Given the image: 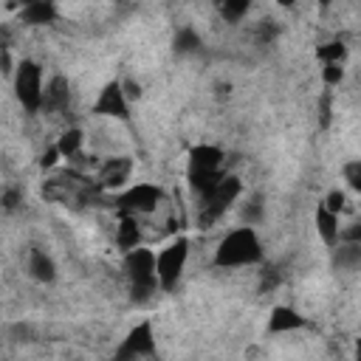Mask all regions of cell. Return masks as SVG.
<instances>
[{
    "label": "cell",
    "mask_w": 361,
    "mask_h": 361,
    "mask_svg": "<svg viewBox=\"0 0 361 361\" xmlns=\"http://www.w3.org/2000/svg\"><path fill=\"white\" fill-rule=\"evenodd\" d=\"M68 104H71V85H68V79L65 76H51L45 82V104H42V110L62 113V110H68Z\"/></svg>",
    "instance_id": "obj_12"
},
{
    "label": "cell",
    "mask_w": 361,
    "mask_h": 361,
    "mask_svg": "<svg viewBox=\"0 0 361 361\" xmlns=\"http://www.w3.org/2000/svg\"><path fill=\"white\" fill-rule=\"evenodd\" d=\"M186 259H189V240L186 237H175L166 248L158 251V285H161V290H172L180 282Z\"/></svg>",
    "instance_id": "obj_6"
},
{
    "label": "cell",
    "mask_w": 361,
    "mask_h": 361,
    "mask_svg": "<svg viewBox=\"0 0 361 361\" xmlns=\"http://www.w3.org/2000/svg\"><path fill=\"white\" fill-rule=\"evenodd\" d=\"M355 361H361V338L355 341Z\"/></svg>",
    "instance_id": "obj_30"
},
{
    "label": "cell",
    "mask_w": 361,
    "mask_h": 361,
    "mask_svg": "<svg viewBox=\"0 0 361 361\" xmlns=\"http://www.w3.org/2000/svg\"><path fill=\"white\" fill-rule=\"evenodd\" d=\"M322 79L327 87H336L344 79V68L341 65H322Z\"/></svg>",
    "instance_id": "obj_24"
},
{
    "label": "cell",
    "mask_w": 361,
    "mask_h": 361,
    "mask_svg": "<svg viewBox=\"0 0 361 361\" xmlns=\"http://www.w3.org/2000/svg\"><path fill=\"white\" fill-rule=\"evenodd\" d=\"M124 274L130 279L133 302H147L158 285V254L149 248H133L124 257Z\"/></svg>",
    "instance_id": "obj_2"
},
{
    "label": "cell",
    "mask_w": 361,
    "mask_h": 361,
    "mask_svg": "<svg viewBox=\"0 0 361 361\" xmlns=\"http://www.w3.org/2000/svg\"><path fill=\"white\" fill-rule=\"evenodd\" d=\"M130 172H133V161L124 158V155H116V158H107L102 166H99V175H96V186L99 189H118L130 180Z\"/></svg>",
    "instance_id": "obj_10"
},
{
    "label": "cell",
    "mask_w": 361,
    "mask_h": 361,
    "mask_svg": "<svg viewBox=\"0 0 361 361\" xmlns=\"http://www.w3.org/2000/svg\"><path fill=\"white\" fill-rule=\"evenodd\" d=\"M316 231L322 237V243L327 248H336L341 243V223H338V214L330 212L324 203L316 206Z\"/></svg>",
    "instance_id": "obj_11"
},
{
    "label": "cell",
    "mask_w": 361,
    "mask_h": 361,
    "mask_svg": "<svg viewBox=\"0 0 361 361\" xmlns=\"http://www.w3.org/2000/svg\"><path fill=\"white\" fill-rule=\"evenodd\" d=\"M121 87H124V93H127V99H138L141 96V87H138V82H121Z\"/></svg>",
    "instance_id": "obj_28"
},
{
    "label": "cell",
    "mask_w": 361,
    "mask_h": 361,
    "mask_svg": "<svg viewBox=\"0 0 361 361\" xmlns=\"http://www.w3.org/2000/svg\"><path fill=\"white\" fill-rule=\"evenodd\" d=\"M240 192H243L240 178L226 175V178H223L212 192L200 195V203H197V226H200V228L214 226V223L226 214V209L240 197Z\"/></svg>",
    "instance_id": "obj_4"
},
{
    "label": "cell",
    "mask_w": 361,
    "mask_h": 361,
    "mask_svg": "<svg viewBox=\"0 0 361 361\" xmlns=\"http://www.w3.org/2000/svg\"><path fill=\"white\" fill-rule=\"evenodd\" d=\"M28 274L37 282H54L56 279V265H54V259L45 251L31 248V254H28Z\"/></svg>",
    "instance_id": "obj_16"
},
{
    "label": "cell",
    "mask_w": 361,
    "mask_h": 361,
    "mask_svg": "<svg viewBox=\"0 0 361 361\" xmlns=\"http://www.w3.org/2000/svg\"><path fill=\"white\" fill-rule=\"evenodd\" d=\"M93 113L96 116H110V118H121L127 121L130 118V99L121 87V82H107L93 104Z\"/></svg>",
    "instance_id": "obj_9"
},
{
    "label": "cell",
    "mask_w": 361,
    "mask_h": 361,
    "mask_svg": "<svg viewBox=\"0 0 361 361\" xmlns=\"http://www.w3.org/2000/svg\"><path fill=\"white\" fill-rule=\"evenodd\" d=\"M333 262H336V268H341V271H355V268H361V245H355V243H338V245L333 248Z\"/></svg>",
    "instance_id": "obj_18"
},
{
    "label": "cell",
    "mask_w": 361,
    "mask_h": 361,
    "mask_svg": "<svg viewBox=\"0 0 361 361\" xmlns=\"http://www.w3.org/2000/svg\"><path fill=\"white\" fill-rule=\"evenodd\" d=\"M257 262H262V243L251 226H240L228 231L214 251L217 268H243V265H257Z\"/></svg>",
    "instance_id": "obj_1"
},
{
    "label": "cell",
    "mask_w": 361,
    "mask_h": 361,
    "mask_svg": "<svg viewBox=\"0 0 361 361\" xmlns=\"http://www.w3.org/2000/svg\"><path fill=\"white\" fill-rule=\"evenodd\" d=\"M189 186L200 195L212 192L226 175H223V149L212 147V144H197L189 152V169H186Z\"/></svg>",
    "instance_id": "obj_3"
},
{
    "label": "cell",
    "mask_w": 361,
    "mask_h": 361,
    "mask_svg": "<svg viewBox=\"0 0 361 361\" xmlns=\"http://www.w3.org/2000/svg\"><path fill=\"white\" fill-rule=\"evenodd\" d=\"M20 200H23V197H20L17 189H6V192H3V209H6V212H14V209L20 206Z\"/></svg>",
    "instance_id": "obj_27"
},
{
    "label": "cell",
    "mask_w": 361,
    "mask_h": 361,
    "mask_svg": "<svg viewBox=\"0 0 361 361\" xmlns=\"http://www.w3.org/2000/svg\"><path fill=\"white\" fill-rule=\"evenodd\" d=\"M327 121H330V99L324 96L322 99V124H327Z\"/></svg>",
    "instance_id": "obj_29"
},
{
    "label": "cell",
    "mask_w": 361,
    "mask_h": 361,
    "mask_svg": "<svg viewBox=\"0 0 361 361\" xmlns=\"http://www.w3.org/2000/svg\"><path fill=\"white\" fill-rule=\"evenodd\" d=\"M172 45H175V51L180 54V56H189V54H197L200 51V45H203V39H200V34L195 31V28H180L178 34H175V39H172Z\"/></svg>",
    "instance_id": "obj_19"
},
{
    "label": "cell",
    "mask_w": 361,
    "mask_h": 361,
    "mask_svg": "<svg viewBox=\"0 0 361 361\" xmlns=\"http://www.w3.org/2000/svg\"><path fill=\"white\" fill-rule=\"evenodd\" d=\"M305 327V319L293 310V307H274L271 310V319H268V330L271 333H290V330H299Z\"/></svg>",
    "instance_id": "obj_15"
},
{
    "label": "cell",
    "mask_w": 361,
    "mask_h": 361,
    "mask_svg": "<svg viewBox=\"0 0 361 361\" xmlns=\"http://www.w3.org/2000/svg\"><path fill=\"white\" fill-rule=\"evenodd\" d=\"M82 144H85V133L79 130V127H68L59 138H56V149H59V155L62 158H68V161H76L79 155H82Z\"/></svg>",
    "instance_id": "obj_17"
},
{
    "label": "cell",
    "mask_w": 361,
    "mask_h": 361,
    "mask_svg": "<svg viewBox=\"0 0 361 361\" xmlns=\"http://www.w3.org/2000/svg\"><path fill=\"white\" fill-rule=\"evenodd\" d=\"M116 245H118L121 251L141 248V228H138L135 214H121V217H118V226H116Z\"/></svg>",
    "instance_id": "obj_13"
},
{
    "label": "cell",
    "mask_w": 361,
    "mask_h": 361,
    "mask_svg": "<svg viewBox=\"0 0 361 361\" xmlns=\"http://www.w3.org/2000/svg\"><path fill=\"white\" fill-rule=\"evenodd\" d=\"M20 20L25 25H48L56 20V6L48 3V0H34V3H25L20 8Z\"/></svg>",
    "instance_id": "obj_14"
},
{
    "label": "cell",
    "mask_w": 361,
    "mask_h": 361,
    "mask_svg": "<svg viewBox=\"0 0 361 361\" xmlns=\"http://www.w3.org/2000/svg\"><path fill=\"white\" fill-rule=\"evenodd\" d=\"M341 178H344V183H347L353 192H361V158H358V161H350V164H344V169H341Z\"/></svg>",
    "instance_id": "obj_23"
},
{
    "label": "cell",
    "mask_w": 361,
    "mask_h": 361,
    "mask_svg": "<svg viewBox=\"0 0 361 361\" xmlns=\"http://www.w3.org/2000/svg\"><path fill=\"white\" fill-rule=\"evenodd\" d=\"M262 214H265V209H262V200L259 197H251L245 206H243V226H257L259 220H262Z\"/></svg>",
    "instance_id": "obj_22"
},
{
    "label": "cell",
    "mask_w": 361,
    "mask_h": 361,
    "mask_svg": "<svg viewBox=\"0 0 361 361\" xmlns=\"http://www.w3.org/2000/svg\"><path fill=\"white\" fill-rule=\"evenodd\" d=\"M341 243H355L361 245V223H350L341 228Z\"/></svg>",
    "instance_id": "obj_25"
},
{
    "label": "cell",
    "mask_w": 361,
    "mask_h": 361,
    "mask_svg": "<svg viewBox=\"0 0 361 361\" xmlns=\"http://www.w3.org/2000/svg\"><path fill=\"white\" fill-rule=\"evenodd\" d=\"M217 11H220V17H223L226 23L237 25V23H243V17L251 11V3H245V0H240V3L226 0V3H220V6H217Z\"/></svg>",
    "instance_id": "obj_20"
},
{
    "label": "cell",
    "mask_w": 361,
    "mask_h": 361,
    "mask_svg": "<svg viewBox=\"0 0 361 361\" xmlns=\"http://www.w3.org/2000/svg\"><path fill=\"white\" fill-rule=\"evenodd\" d=\"M161 200H164V192L158 186H152V183H135V186H130L127 192H121L116 197V206H118L121 214H135L138 217V214L155 212L161 206Z\"/></svg>",
    "instance_id": "obj_7"
},
{
    "label": "cell",
    "mask_w": 361,
    "mask_h": 361,
    "mask_svg": "<svg viewBox=\"0 0 361 361\" xmlns=\"http://www.w3.org/2000/svg\"><path fill=\"white\" fill-rule=\"evenodd\" d=\"M14 96L23 104L25 113H39L45 104V82H42V68L34 59H23L14 71Z\"/></svg>",
    "instance_id": "obj_5"
},
{
    "label": "cell",
    "mask_w": 361,
    "mask_h": 361,
    "mask_svg": "<svg viewBox=\"0 0 361 361\" xmlns=\"http://www.w3.org/2000/svg\"><path fill=\"white\" fill-rule=\"evenodd\" d=\"M322 203H324V206H327L330 212H336V214H338V212L344 209V192H338V189H333V192H330V195H327V197H324Z\"/></svg>",
    "instance_id": "obj_26"
},
{
    "label": "cell",
    "mask_w": 361,
    "mask_h": 361,
    "mask_svg": "<svg viewBox=\"0 0 361 361\" xmlns=\"http://www.w3.org/2000/svg\"><path fill=\"white\" fill-rule=\"evenodd\" d=\"M316 56L322 59V65H341L344 56H347V48H344V42L333 39V42H324V45L316 51Z\"/></svg>",
    "instance_id": "obj_21"
},
{
    "label": "cell",
    "mask_w": 361,
    "mask_h": 361,
    "mask_svg": "<svg viewBox=\"0 0 361 361\" xmlns=\"http://www.w3.org/2000/svg\"><path fill=\"white\" fill-rule=\"evenodd\" d=\"M155 353V336H152V324L149 322H141L135 324L124 341L118 344L116 350V361H135V358H144V355H152Z\"/></svg>",
    "instance_id": "obj_8"
}]
</instances>
